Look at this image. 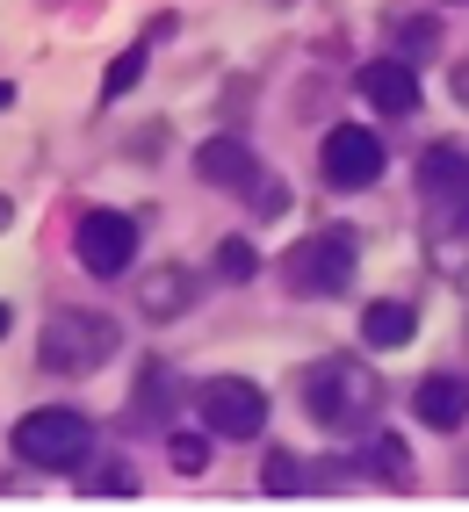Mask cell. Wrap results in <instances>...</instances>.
Returning a JSON list of instances; mask_svg holds the SVG:
<instances>
[{
  "instance_id": "1",
  "label": "cell",
  "mask_w": 469,
  "mask_h": 512,
  "mask_svg": "<svg viewBox=\"0 0 469 512\" xmlns=\"http://www.w3.org/2000/svg\"><path fill=\"white\" fill-rule=\"evenodd\" d=\"M376 404H383V383H376V368L354 361V354H325L311 361L304 375V412L325 426V433H354L376 419Z\"/></svg>"
},
{
  "instance_id": "2",
  "label": "cell",
  "mask_w": 469,
  "mask_h": 512,
  "mask_svg": "<svg viewBox=\"0 0 469 512\" xmlns=\"http://www.w3.org/2000/svg\"><path fill=\"white\" fill-rule=\"evenodd\" d=\"M123 347V325L109 311H51V325L37 332V361L51 375H94L109 368Z\"/></svg>"
},
{
  "instance_id": "3",
  "label": "cell",
  "mask_w": 469,
  "mask_h": 512,
  "mask_svg": "<svg viewBox=\"0 0 469 512\" xmlns=\"http://www.w3.org/2000/svg\"><path fill=\"white\" fill-rule=\"evenodd\" d=\"M15 455L29 462V469H87V455H94V426L80 419V412H65V404H44V412H22L15 419Z\"/></svg>"
},
{
  "instance_id": "4",
  "label": "cell",
  "mask_w": 469,
  "mask_h": 512,
  "mask_svg": "<svg viewBox=\"0 0 469 512\" xmlns=\"http://www.w3.org/2000/svg\"><path fill=\"white\" fill-rule=\"evenodd\" d=\"M354 282V238L347 231H311L282 253V289L289 296H340Z\"/></svg>"
},
{
  "instance_id": "5",
  "label": "cell",
  "mask_w": 469,
  "mask_h": 512,
  "mask_svg": "<svg viewBox=\"0 0 469 512\" xmlns=\"http://www.w3.org/2000/svg\"><path fill=\"white\" fill-rule=\"evenodd\" d=\"M383 138L368 123H332L325 130V145H318V174L325 188H340V195H361V188H376L383 181Z\"/></svg>"
},
{
  "instance_id": "6",
  "label": "cell",
  "mask_w": 469,
  "mask_h": 512,
  "mask_svg": "<svg viewBox=\"0 0 469 512\" xmlns=\"http://www.w3.org/2000/svg\"><path fill=\"white\" fill-rule=\"evenodd\" d=\"M195 412H203V433H217V440H260L267 390L246 383V375H210V383L195 390Z\"/></svg>"
},
{
  "instance_id": "7",
  "label": "cell",
  "mask_w": 469,
  "mask_h": 512,
  "mask_svg": "<svg viewBox=\"0 0 469 512\" xmlns=\"http://www.w3.org/2000/svg\"><path fill=\"white\" fill-rule=\"evenodd\" d=\"M73 253L94 282H116L130 275V260H138V217H123V210H87L80 231H73Z\"/></svg>"
},
{
  "instance_id": "8",
  "label": "cell",
  "mask_w": 469,
  "mask_h": 512,
  "mask_svg": "<svg viewBox=\"0 0 469 512\" xmlns=\"http://www.w3.org/2000/svg\"><path fill=\"white\" fill-rule=\"evenodd\" d=\"M195 296H203L195 267H181V260L145 267V275H138V318H145V325H174V318L195 311Z\"/></svg>"
},
{
  "instance_id": "9",
  "label": "cell",
  "mask_w": 469,
  "mask_h": 512,
  "mask_svg": "<svg viewBox=\"0 0 469 512\" xmlns=\"http://www.w3.org/2000/svg\"><path fill=\"white\" fill-rule=\"evenodd\" d=\"M419 195H426V210H455V202H469V145H455V138L426 145L419 152Z\"/></svg>"
},
{
  "instance_id": "10",
  "label": "cell",
  "mask_w": 469,
  "mask_h": 512,
  "mask_svg": "<svg viewBox=\"0 0 469 512\" xmlns=\"http://www.w3.org/2000/svg\"><path fill=\"white\" fill-rule=\"evenodd\" d=\"M354 94H361L376 116H412V101H419V73H412L405 58H368L361 73H354Z\"/></svg>"
},
{
  "instance_id": "11",
  "label": "cell",
  "mask_w": 469,
  "mask_h": 512,
  "mask_svg": "<svg viewBox=\"0 0 469 512\" xmlns=\"http://www.w3.org/2000/svg\"><path fill=\"white\" fill-rule=\"evenodd\" d=\"M195 181H210V188H253L260 181V159L246 138H203L195 145Z\"/></svg>"
},
{
  "instance_id": "12",
  "label": "cell",
  "mask_w": 469,
  "mask_h": 512,
  "mask_svg": "<svg viewBox=\"0 0 469 512\" xmlns=\"http://www.w3.org/2000/svg\"><path fill=\"white\" fill-rule=\"evenodd\" d=\"M426 267H441L448 282L469 275V202H455V210H433V224H426Z\"/></svg>"
},
{
  "instance_id": "13",
  "label": "cell",
  "mask_w": 469,
  "mask_h": 512,
  "mask_svg": "<svg viewBox=\"0 0 469 512\" xmlns=\"http://www.w3.org/2000/svg\"><path fill=\"white\" fill-rule=\"evenodd\" d=\"M412 412L433 426V433H455L462 419H469V383H462V375H426V383L412 390Z\"/></svg>"
},
{
  "instance_id": "14",
  "label": "cell",
  "mask_w": 469,
  "mask_h": 512,
  "mask_svg": "<svg viewBox=\"0 0 469 512\" xmlns=\"http://www.w3.org/2000/svg\"><path fill=\"white\" fill-rule=\"evenodd\" d=\"M412 332H419V318H412V303H397V296H383V303H368V311H361V339L376 354L412 347Z\"/></svg>"
},
{
  "instance_id": "15",
  "label": "cell",
  "mask_w": 469,
  "mask_h": 512,
  "mask_svg": "<svg viewBox=\"0 0 469 512\" xmlns=\"http://www.w3.org/2000/svg\"><path fill=\"white\" fill-rule=\"evenodd\" d=\"M354 469L376 476V484H412V455H405V440H397V433H368L354 448Z\"/></svg>"
},
{
  "instance_id": "16",
  "label": "cell",
  "mask_w": 469,
  "mask_h": 512,
  "mask_svg": "<svg viewBox=\"0 0 469 512\" xmlns=\"http://www.w3.org/2000/svg\"><path fill=\"white\" fill-rule=\"evenodd\" d=\"M181 404V383H174V368L166 361H145V390L130 397V426H159L166 412Z\"/></svg>"
},
{
  "instance_id": "17",
  "label": "cell",
  "mask_w": 469,
  "mask_h": 512,
  "mask_svg": "<svg viewBox=\"0 0 469 512\" xmlns=\"http://www.w3.org/2000/svg\"><path fill=\"white\" fill-rule=\"evenodd\" d=\"M433 51H441V22H433V15H397V58L419 65Z\"/></svg>"
},
{
  "instance_id": "18",
  "label": "cell",
  "mask_w": 469,
  "mask_h": 512,
  "mask_svg": "<svg viewBox=\"0 0 469 512\" xmlns=\"http://www.w3.org/2000/svg\"><path fill=\"white\" fill-rule=\"evenodd\" d=\"M260 484H267V498H304V462H296L289 448H267V469H260Z\"/></svg>"
},
{
  "instance_id": "19",
  "label": "cell",
  "mask_w": 469,
  "mask_h": 512,
  "mask_svg": "<svg viewBox=\"0 0 469 512\" xmlns=\"http://www.w3.org/2000/svg\"><path fill=\"white\" fill-rule=\"evenodd\" d=\"M145 65H152V51H145V44H130V51H116V58H109V73H102V101H123L130 87L145 80Z\"/></svg>"
},
{
  "instance_id": "20",
  "label": "cell",
  "mask_w": 469,
  "mask_h": 512,
  "mask_svg": "<svg viewBox=\"0 0 469 512\" xmlns=\"http://www.w3.org/2000/svg\"><path fill=\"white\" fill-rule=\"evenodd\" d=\"M210 267H217V282H253V267H260V253H253V238H224Z\"/></svg>"
},
{
  "instance_id": "21",
  "label": "cell",
  "mask_w": 469,
  "mask_h": 512,
  "mask_svg": "<svg viewBox=\"0 0 469 512\" xmlns=\"http://www.w3.org/2000/svg\"><path fill=\"white\" fill-rule=\"evenodd\" d=\"M210 440H217V433H210ZM210 440L174 433V469H181V476H203V469H210Z\"/></svg>"
},
{
  "instance_id": "22",
  "label": "cell",
  "mask_w": 469,
  "mask_h": 512,
  "mask_svg": "<svg viewBox=\"0 0 469 512\" xmlns=\"http://www.w3.org/2000/svg\"><path fill=\"white\" fill-rule=\"evenodd\" d=\"M130 484H138V469H130V462H109V469H102V491H116V498H123Z\"/></svg>"
},
{
  "instance_id": "23",
  "label": "cell",
  "mask_w": 469,
  "mask_h": 512,
  "mask_svg": "<svg viewBox=\"0 0 469 512\" xmlns=\"http://www.w3.org/2000/svg\"><path fill=\"white\" fill-rule=\"evenodd\" d=\"M448 87H455V101L469 109V58H455V73H448Z\"/></svg>"
},
{
  "instance_id": "24",
  "label": "cell",
  "mask_w": 469,
  "mask_h": 512,
  "mask_svg": "<svg viewBox=\"0 0 469 512\" xmlns=\"http://www.w3.org/2000/svg\"><path fill=\"white\" fill-rule=\"evenodd\" d=\"M8 224H15V202H8V195H0V231H8Z\"/></svg>"
},
{
  "instance_id": "25",
  "label": "cell",
  "mask_w": 469,
  "mask_h": 512,
  "mask_svg": "<svg viewBox=\"0 0 469 512\" xmlns=\"http://www.w3.org/2000/svg\"><path fill=\"white\" fill-rule=\"evenodd\" d=\"M8 101H15V87H8V80H0V109H8Z\"/></svg>"
},
{
  "instance_id": "26",
  "label": "cell",
  "mask_w": 469,
  "mask_h": 512,
  "mask_svg": "<svg viewBox=\"0 0 469 512\" xmlns=\"http://www.w3.org/2000/svg\"><path fill=\"white\" fill-rule=\"evenodd\" d=\"M0 332H8V303H0Z\"/></svg>"
},
{
  "instance_id": "27",
  "label": "cell",
  "mask_w": 469,
  "mask_h": 512,
  "mask_svg": "<svg viewBox=\"0 0 469 512\" xmlns=\"http://www.w3.org/2000/svg\"><path fill=\"white\" fill-rule=\"evenodd\" d=\"M448 8H469V0H448Z\"/></svg>"
}]
</instances>
